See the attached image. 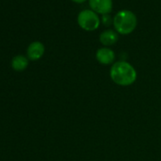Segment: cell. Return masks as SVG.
<instances>
[{
	"label": "cell",
	"mask_w": 161,
	"mask_h": 161,
	"mask_svg": "<svg viewBox=\"0 0 161 161\" xmlns=\"http://www.w3.org/2000/svg\"><path fill=\"white\" fill-rule=\"evenodd\" d=\"M137 74L132 64L127 62L119 61L115 63L110 69V78L113 82L120 86L133 85L136 80Z\"/></svg>",
	"instance_id": "1"
},
{
	"label": "cell",
	"mask_w": 161,
	"mask_h": 161,
	"mask_svg": "<svg viewBox=\"0 0 161 161\" xmlns=\"http://www.w3.org/2000/svg\"><path fill=\"white\" fill-rule=\"evenodd\" d=\"M114 27L116 31L123 35L129 34L134 31L136 27L137 20L136 15L130 11H120L119 12L113 20Z\"/></svg>",
	"instance_id": "2"
},
{
	"label": "cell",
	"mask_w": 161,
	"mask_h": 161,
	"mask_svg": "<svg viewBox=\"0 0 161 161\" xmlns=\"http://www.w3.org/2000/svg\"><path fill=\"white\" fill-rule=\"evenodd\" d=\"M78 24L85 31H95L100 26V18L93 11L86 10L80 12L78 15Z\"/></svg>",
	"instance_id": "3"
},
{
	"label": "cell",
	"mask_w": 161,
	"mask_h": 161,
	"mask_svg": "<svg viewBox=\"0 0 161 161\" xmlns=\"http://www.w3.org/2000/svg\"><path fill=\"white\" fill-rule=\"evenodd\" d=\"M89 5L93 12L105 15L112 11V0H89Z\"/></svg>",
	"instance_id": "4"
},
{
	"label": "cell",
	"mask_w": 161,
	"mask_h": 161,
	"mask_svg": "<svg viewBox=\"0 0 161 161\" xmlns=\"http://www.w3.org/2000/svg\"><path fill=\"white\" fill-rule=\"evenodd\" d=\"M96 59L102 64H111L115 61V52L108 47L100 48L96 52Z\"/></svg>",
	"instance_id": "5"
},
{
	"label": "cell",
	"mask_w": 161,
	"mask_h": 161,
	"mask_svg": "<svg viewBox=\"0 0 161 161\" xmlns=\"http://www.w3.org/2000/svg\"><path fill=\"white\" fill-rule=\"evenodd\" d=\"M45 52V47L40 42H33L28 47V56L31 60H39Z\"/></svg>",
	"instance_id": "6"
},
{
	"label": "cell",
	"mask_w": 161,
	"mask_h": 161,
	"mask_svg": "<svg viewBox=\"0 0 161 161\" xmlns=\"http://www.w3.org/2000/svg\"><path fill=\"white\" fill-rule=\"evenodd\" d=\"M118 39H119L118 33L115 32L114 31H111V30L104 31L100 35V42L103 46H106V47L115 45L118 42Z\"/></svg>",
	"instance_id": "7"
},
{
	"label": "cell",
	"mask_w": 161,
	"mask_h": 161,
	"mask_svg": "<svg viewBox=\"0 0 161 161\" xmlns=\"http://www.w3.org/2000/svg\"><path fill=\"white\" fill-rule=\"evenodd\" d=\"M28 64H29L28 59L22 55H18V56L14 57L12 62V65H13L14 69L16 71H23L28 66Z\"/></svg>",
	"instance_id": "8"
},
{
	"label": "cell",
	"mask_w": 161,
	"mask_h": 161,
	"mask_svg": "<svg viewBox=\"0 0 161 161\" xmlns=\"http://www.w3.org/2000/svg\"><path fill=\"white\" fill-rule=\"evenodd\" d=\"M103 20H104V24L106 25V22H107V25H109V20H110V17L109 16H105V15H103Z\"/></svg>",
	"instance_id": "9"
},
{
	"label": "cell",
	"mask_w": 161,
	"mask_h": 161,
	"mask_svg": "<svg viewBox=\"0 0 161 161\" xmlns=\"http://www.w3.org/2000/svg\"><path fill=\"white\" fill-rule=\"evenodd\" d=\"M72 1L77 2V3H83V2H85V1H86V0H72Z\"/></svg>",
	"instance_id": "10"
}]
</instances>
